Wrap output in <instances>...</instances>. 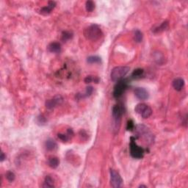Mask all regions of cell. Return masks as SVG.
Segmentation results:
<instances>
[{
	"label": "cell",
	"instance_id": "1",
	"mask_svg": "<svg viewBox=\"0 0 188 188\" xmlns=\"http://www.w3.org/2000/svg\"><path fill=\"white\" fill-rule=\"evenodd\" d=\"M84 35L88 40L96 41L103 35L101 28L98 25L92 24L84 30Z\"/></svg>",
	"mask_w": 188,
	"mask_h": 188
},
{
	"label": "cell",
	"instance_id": "2",
	"mask_svg": "<svg viewBox=\"0 0 188 188\" xmlns=\"http://www.w3.org/2000/svg\"><path fill=\"white\" fill-rule=\"evenodd\" d=\"M134 129H135V132L138 138L143 139L147 143H152L154 142V134L146 126L137 125Z\"/></svg>",
	"mask_w": 188,
	"mask_h": 188
},
{
	"label": "cell",
	"instance_id": "3",
	"mask_svg": "<svg viewBox=\"0 0 188 188\" xmlns=\"http://www.w3.org/2000/svg\"><path fill=\"white\" fill-rule=\"evenodd\" d=\"M130 69L127 66H118L114 68L110 74V78L113 82H118L125 77Z\"/></svg>",
	"mask_w": 188,
	"mask_h": 188
},
{
	"label": "cell",
	"instance_id": "4",
	"mask_svg": "<svg viewBox=\"0 0 188 188\" xmlns=\"http://www.w3.org/2000/svg\"><path fill=\"white\" fill-rule=\"evenodd\" d=\"M124 112V107L122 105H115L112 108V118H113V128L114 130L118 131L120 127L121 117Z\"/></svg>",
	"mask_w": 188,
	"mask_h": 188
},
{
	"label": "cell",
	"instance_id": "5",
	"mask_svg": "<svg viewBox=\"0 0 188 188\" xmlns=\"http://www.w3.org/2000/svg\"><path fill=\"white\" fill-rule=\"evenodd\" d=\"M144 149L137 146V143H135V138L132 137L131 141H130V154L131 156L135 159H141L144 156Z\"/></svg>",
	"mask_w": 188,
	"mask_h": 188
},
{
	"label": "cell",
	"instance_id": "6",
	"mask_svg": "<svg viewBox=\"0 0 188 188\" xmlns=\"http://www.w3.org/2000/svg\"><path fill=\"white\" fill-rule=\"evenodd\" d=\"M134 111L137 114L141 115L142 118H148L152 115V108L144 103H140L137 104L134 108Z\"/></svg>",
	"mask_w": 188,
	"mask_h": 188
},
{
	"label": "cell",
	"instance_id": "7",
	"mask_svg": "<svg viewBox=\"0 0 188 188\" xmlns=\"http://www.w3.org/2000/svg\"><path fill=\"white\" fill-rule=\"evenodd\" d=\"M127 87H128V82L125 79H121V80L118 81L117 82L116 85L114 87L113 91V96L115 98H119L122 96L124 91L127 90Z\"/></svg>",
	"mask_w": 188,
	"mask_h": 188
},
{
	"label": "cell",
	"instance_id": "8",
	"mask_svg": "<svg viewBox=\"0 0 188 188\" xmlns=\"http://www.w3.org/2000/svg\"><path fill=\"white\" fill-rule=\"evenodd\" d=\"M110 184L112 187L118 188L123 186V179L119 173L115 170H110Z\"/></svg>",
	"mask_w": 188,
	"mask_h": 188
},
{
	"label": "cell",
	"instance_id": "9",
	"mask_svg": "<svg viewBox=\"0 0 188 188\" xmlns=\"http://www.w3.org/2000/svg\"><path fill=\"white\" fill-rule=\"evenodd\" d=\"M63 99L61 96L60 95H57V96H54V98L51 99H48L46 102L45 105L46 107L49 109H51L53 108L56 107L57 105H60L63 103Z\"/></svg>",
	"mask_w": 188,
	"mask_h": 188
},
{
	"label": "cell",
	"instance_id": "10",
	"mask_svg": "<svg viewBox=\"0 0 188 188\" xmlns=\"http://www.w3.org/2000/svg\"><path fill=\"white\" fill-rule=\"evenodd\" d=\"M134 94L136 97L141 101H145L149 98V92L143 88H137L134 89Z\"/></svg>",
	"mask_w": 188,
	"mask_h": 188
},
{
	"label": "cell",
	"instance_id": "11",
	"mask_svg": "<svg viewBox=\"0 0 188 188\" xmlns=\"http://www.w3.org/2000/svg\"><path fill=\"white\" fill-rule=\"evenodd\" d=\"M56 6V2L55 1H49L48 3V5L46 6V7H44L41 8V10H40V13L41 14L44 15V16H46V15H49L50 13L51 12V10L55 7Z\"/></svg>",
	"mask_w": 188,
	"mask_h": 188
},
{
	"label": "cell",
	"instance_id": "12",
	"mask_svg": "<svg viewBox=\"0 0 188 188\" xmlns=\"http://www.w3.org/2000/svg\"><path fill=\"white\" fill-rule=\"evenodd\" d=\"M49 51L51 53H60L61 51V45L57 42H52L47 47Z\"/></svg>",
	"mask_w": 188,
	"mask_h": 188
},
{
	"label": "cell",
	"instance_id": "13",
	"mask_svg": "<svg viewBox=\"0 0 188 188\" xmlns=\"http://www.w3.org/2000/svg\"><path fill=\"white\" fill-rule=\"evenodd\" d=\"M184 85V80L182 78H177L173 81V87L177 91H180L182 90Z\"/></svg>",
	"mask_w": 188,
	"mask_h": 188
},
{
	"label": "cell",
	"instance_id": "14",
	"mask_svg": "<svg viewBox=\"0 0 188 188\" xmlns=\"http://www.w3.org/2000/svg\"><path fill=\"white\" fill-rule=\"evenodd\" d=\"M46 149L48 151H54L57 149V144L54 140L49 139L45 143Z\"/></svg>",
	"mask_w": 188,
	"mask_h": 188
},
{
	"label": "cell",
	"instance_id": "15",
	"mask_svg": "<svg viewBox=\"0 0 188 188\" xmlns=\"http://www.w3.org/2000/svg\"><path fill=\"white\" fill-rule=\"evenodd\" d=\"M59 163H60V160H59L58 158L56 157H51L49 158L48 164L50 168H53V169L57 168V167H58Z\"/></svg>",
	"mask_w": 188,
	"mask_h": 188
},
{
	"label": "cell",
	"instance_id": "16",
	"mask_svg": "<svg viewBox=\"0 0 188 188\" xmlns=\"http://www.w3.org/2000/svg\"><path fill=\"white\" fill-rule=\"evenodd\" d=\"M43 187L46 188H51L54 187V180L51 178V177H50V176H46V177Z\"/></svg>",
	"mask_w": 188,
	"mask_h": 188
},
{
	"label": "cell",
	"instance_id": "17",
	"mask_svg": "<svg viewBox=\"0 0 188 188\" xmlns=\"http://www.w3.org/2000/svg\"><path fill=\"white\" fill-rule=\"evenodd\" d=\"M168 28V21H164L159 26H158L157 27L155 28L154 29V32H161L162 31H165Z\"/></svg>",
	"mask_w": 188,
	"mask_h": 188
},
{
	"label": "cell",
	"instance_id": "18",
	"mask_svg": "<svg viewBox=\"0 0 188 188\" xmlns=\"http://www.w3.org/2000/svg\"><path fill=\"white\" fill-rule=\"evenodd\" d=\"M154 58L155 62L157 63H158L159 65L162 64L164 63V57L160 52H157L154 54Z\"/></svg>",
	"mask_w": 188,
	"mask_h": 188
},
{
	"label": "cell",
	"instance_id": "19",
	"mask_svg": "<svg viewBox=\"0 0 188 188\" xmlns=\"http://www.w3.org/2000/svg\"><path fill=\"white\" fill-rule=\"evenodd\" d=\"M143 33H142L141 32H140V30H136L135 32H134V41H135V42L137 43H140L142 42V41H143Z\"/></svg>",
	"mask_w": 188,
	"mask_h": 188
},
{
	"label": "cell",
	"instance_id": "20",
	"mask_svg": "<svg viewBox=\"0 0 188 188\" xmlns=\"http://www.w3.org/2000/svg\"><path fill=\"white\" fill-rule=\"evenodd\" d=\"M85 82L86 84H89L91 82H94L95 83H99V79L97 76H88L85 78Z\"/></svg>",
	"mask_w": 188,
	"mask_h": 188
},
{
	"label": "cell",
	"instance_id": "21",
	"mask_svg": "<svg viewBox=\"0 0 188 188\" xmlns=\"http://www.w3.org/2000/svg\"><path fill=\"white\" fill-rule=\"evenodd\" d=\"M143 73H144V70H143V69H137L133 71L132 74V76L133 78L137 79V78H140V76L143 74Z\"/></svg>",
	"mask_w": 188,
	"mask_h": 188
},
{
	"label": "cell",
	"instance_id": "22",
	"mask_svg": "<svg viewBox=\"0 0 188 188\" xmlns=\"http://www.w3.org/2000/svg\"><path fill=\"white\" fill-rule=\"evenodd\" d=\"M87 62L88 63H91V64H93V63H99L101 62V58L99 57H98V56H91V57H88Z\"/></svg>",
	"mask_w": 188,
	"mask_h": 188
},
{
	"label": "cell",
	"instance_id": "23",
	"mask_svg": "<svg viewBox=\"0 0 188 188\" xmlns=\"http://www.w3.org/2000/svg\"><path fill=\"white\" fill-rule=\"evenodd\" d=\"M85 7L88 12H92L95 9V3L93 1H87L85 3Z\"/></svg>",
	"mask_w": 188,
	"mask_h": 188
},
{
	"label": "cell",
	"instance_id": "24",
	"mask_svg": "<svg viewBox=\"0 0 188 188\" xmlns=\"http://www.w3.org/2000/svg\"><path fill=\"white\" fill-rule=\"evenodd\" d=\"M73 35L71 32H69V31H66V32H63V35H62V40L63 41H67L69 40H70L71 38H72Z\"/></svg>",
	"mask_w": 188,
	"mask_h": 188
},
{
	"label": "cell",
	"instance_id": "25",
	"mask_svg": "<svg viewBox=\"0 0 188 188\" xmlns=\"http://www.w3.org/2000/svg\"><path fill=\"white\" fill-rule=\"evenodd\" d=\"M5 177L9 182H13L15 180V178H16V176H15L14 173L12 172V171H7V172L6 173Z\"/></svg>",
	"mask_w": 188,
	"mask_h": 188
},
{
	"label": "cell",
	"instance_id": "26",
	"mask_svg": "<svg viewBox=\"0 0 188 188\" xmlns=\"http://www.w3.org/2000/svg\"><path fill=\"white\" fill-rule=\"evenodd\" d=\"M93 91H94V88H93L92 86L87 87L86 91H85V94L82 95V97H88V96H90L92 94Z\"/></svg>",
	"mask_w": 188,
	"mask_h": 188
},
{
	"label": "cell",
	"instance_id": "27",
	"mask_svg": "<svg viewBox=\"0 0 188 188\" xmlns=\"http://www.w3.org/2000/svg\"><path fill=\"white\" fill-rule=\"evenodd\" d=\"M58 137L63 142H67L70 139V135L69 134H58Z\"/></svg>",
	"mask_w": 188,
	"mask_h": 188
},
{
	"label": "cell",
	"instance_id": "28",
	"mask_svg": "<svg viewBox=\"0 0 188 188\" xmlns=\"http://www.w3.org/2000/svg\"><path fill=\"white\" fill-rule=\"evenodd\" d=\"M134 129V122H133L132 120H130V121H128V123H127V129L128 130V131H132L133 129Z\"/></svg>",
	"mask_w": 188,
	"mask_h": 188
},
{
	"label": "cell",
	"instance_id": "29",
	"mask_svg": "<svg viewBox=\"0 0 188 188\" xmlns=\"http://www.w3.org/2000/svg\"><path fill=\"white\" fill-rule=\"evenodd\" d=\"M38 123L39 124H45L46 123V118H44L43 115H40L39 117L38 118Z\"/></svg>",
	"mask_w": 188,
	"mask_h": 188
},
{
	"label": "cell",
	"instance_id": "30",
	"mask_svg": "<svg viewBox=\"0 0 188 188\" xmlns=\"http://www.w3.org/2000/svg\"><path fill=\"white\" fill-rule=\"evenodd\" d=\"M5 159H6V156L4 155V152H2L1 153V162H3V161H4Z\"/></svg>",
	"mask_w": 188,
	"mask_h": 188
},
{
	"label": "cell",
	"instance_id": "31",
	"mask_svg": "<svg viewBox=\"0 0 188 188\" xmlns=\"http://www.w3.org/2000/svg\"><path fill=\"white\" fill-rule=\"evenodd\" d=\"M139 187H146V185H140L139 186Z\"/></svg>",
	"mask_w": 188,
	"mask_h": 188
}]
</instances>
